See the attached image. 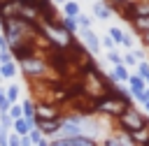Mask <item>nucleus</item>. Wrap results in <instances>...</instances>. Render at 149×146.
Returning <instances> with one entry per match:
<instances>
[{
  "mask_svg": "<svg viewBox=\"0 0 149 146\" xmlns=\"http://www.w3.org/2000/svg\"><path fill=\"white\" fill-rule=\"evenodd\" d=\"M16 65H19V72H21V74L26 76V81H30V83H35V81H47V74L51 72L47 58H42L40 53L28 56V58L19 60Z\"/></svg>",
  "mask_w": 149,
  "mask_h": 146,
  "instance_id": "nucleus-1",
  "label": "nucleus"
},
{
  "mask_svg": "<svg viewBox=\"0 0 149 146\" xmlns=\"http://www.w3.org/2000/svg\"><path fill=\"white\" fill-rule=\"evenodd\" d=\"M114 121H116L119 130H121V132H126V134H128V132H133V130H140V127H144V125L149 123V118H147V116H144L135 104L126 107V109H123Z\"/></svg>",
  "mask_w": 149,
  "mask_h": 146,
  "instance_id": "nucleus-2",
  "label": "nucleus"
},
{
  "mask_svg": "<svg viewBox=\"0 0 149 146\" xmlns=\"http://www.w3.org/2000/svg\"><path fill=\"white\" fill-rule=\"evenodd\" d=\"M126 107H130V104H126V102H121L119 97L107 95V93H102L100 97H93V114H98V116L116 118Z\"/></svg>",
  "mask_w": 149,
  "mask_h": 146,
  "instance_id": "nucleus-3",
  "label": "nucleus"
},
{
  "mask_svg": "<svg viewBox=\"0 0 149 146\" xmlns=\"http://www.w3.org/2000/svg\"><path fill=\"white\" fill-rule=\"evenodd\" d=\"M61 104L51 102V100H40L35 102V121H49V118H61Z\"/></svg>",
  "mask_w": 149,
  "mask_h": 146,
  "instance_id": "nucleus-4",
  "label": "nucleus"
},
{
  "mask_svg": "<svg viewBox=\"0 0 149 146\" xmlns=\"http://www.w3.org/2000/svg\"><path fill=\"white\" fill-rule=\"evenodd\" d=\"M77 35H79V42L84 44V49H86L91 56H98V53H100V49H102V46H100V37L95 35L93 28H79Z\"/></svg>",
  "mask_w": 149,
  "mask_h": 146,
  "instance_id": "nucleus-5",
  "label": "nucleus"
},
{
  "mask_svg": "<svg viewBox=\"0 0 149 146\" xmlns=\"http://www.w3.org/2000/svg\"><path fill=\"white\" fill-rule=\"evenodd\" d=\"M35 127L47 137V139H54L58 127H61V118H49V121H35Z\"/></svg>",
  "mask_w": 149,
  "mask_h": 146,
  "instance_id": "nucleus-6",
  "label": "nucleus"
},
{
  "mask_svg": "<svg viewBox=\"0 0 149 146\" xmlns=\"http://www.w3.org/2000/svg\"><path fill=\"white\" fill-rule=\"evenodd\" d=\"M91 5H93V7H91V9H93V16H95L98 21H109V19H112L114 9L109 7L107 0H93Z\"/></svg>",
  "mask_w": 149,
  "mask_h": 146,
  "instance_id": "nucleus-7",
  "label": "nucleus"
},
{
  "mask_svg": "<svg viewBox=\"0 0 149 146\" xmlns=\"http://www.w3.org/2000/svg\"><path fill=\"white\" fill-rule=\"evenodd\" d=\"M51 146H98V141L88 137H70V139H51Z\"/></svg>",
  "mask_w": 149,
  "mask_h": 146,
  "instance_id": "nucleus-8",
  "label": "nucleus"
},
{
  "mask_svg": "<svg viewBox=\"0 0 149 146\" xmlns=\"http://www.w3.org/2000/svg\"><path fill=\"white\" fill-rule=\"evenodd\" d=\"M114 83H126L128 81V76H130V70L126 67V65H112V72L107 74Z\"/></svg>",
  "mask_w": 149,
  "mask_h": 146,
  "instance_id": "nucleus-9",
  "label": "nucleus"
},
{
  "mask_svg": "<svg viewBox=\"0 0 149 146\" xmlns=\"http://www.w3.org/2000/svg\"><path fill=\"white\" fill-rule=\"evenodd\" d=\"M128 137L135 141V146H149V123L144 127H140V130L128 132Z\"/></svg>",
  "mask_w": 149,
  "mask_h": 146,
  "instance_id": "nucleus-10",
  "label": "nucleus"
},
{
  "mask_svg": "<svg viewBox=\"0 0 149 146\" xmlns=\"http://www.w3.org/2000/svg\"><path fill=\"white\" fill-rule=\"evenodd\" d=\"M21 104V118H26L28 123H33L35 125V100H30V97H26L23 102H19Z\"/></svg>",
  "mask_w": 149,
  "mask_h": 146,
  "instance_id": "nucleus-11",
  "label": "nucleus"
},
{
  "mask_svg": "<svg viewBox=\"0 0 149 146\" xmlns=\"http://www.w3.org/2000/svg\"><path fill=\"white\" fill-rule=\"evenodd\" d=\"M33 127H35V125H33V123H28L26 118H14V121H12V132H14V134H19V137H26Z\"/></svg>",
  "mask_w": 149,
  "mask_h": 146,
  "instance_id": "nucleus-12",
  "label": "nucleus"
},
{
  "mask_svg": "<svg viewBox=\"0 0 149 146\" xmlns=\"http://www.w3.org/2000/svg\"><path fill=\"white\" fill-rule=\"evenodd\" d=\"M58 25L65 30V32H70V35H77L79 32V25H77V19L74 16H58Z\"/></svg>",
  "mask_w": 149,
  "mask_h": 146,
  "instance_id": "nucleus-13",
  "label": "nucleus"
},
{
  "mask_svg": "<svg viewBox=\"0 0 149 146\" xmlns=\"http://www.w3.org/2000/svg\"><path fill=\"white\" fill-rule=\"evenodd\" d=\"M16 74H19V65H16V60H9V63L0 65V79H5V81H12Z\"/></svg>",
  "mask_w": 149,
  "mask_h": 146,
  "instance_id": "nucleus-14",
  "label": "nucleus"
},
{
  "mask_svg": "<svg viewBox=\"0 0 149 146\" xmlns=\"http://www.w3.org/2000/svg\"><path fill=\"white\" fill-rule=\"evenodd\" d=\"M126 83H128V90H130V95H133V93H142V90L147 88V83H144V79H142L140 74H130Z\"/></svg>",
  "mask_w": 149,
  "mask_h": 146,
  "instance_id": "nucleus-15",
  "label": "nucleus"
},
{
  "mask_svg": "<svg viewBox=\"0 0 149 146\" xmlns=\"http://www.w3.org/2000/svg\"><path fill=\"white\" fill-rule=\"evenodd\" d=\"M130 25H133V32L135 35H144L149 30V16H135L130 21Z\"/></svg>",
  "mask_w": 149,
  "mask_h": 146,
  "instance_id": "nucleus-16",
  "label": "nucleus"
},
{
  "mask_svg": "<svg viewBox=\"0 0 149 146\" xmlns=\"http://www.w3.org/2000/svg\"><path fill=\"white\" fill-rule=\"evenodd\" d=\"M79 12H81V7H79L77 0H65L63 2V16H77Z\"/></svg>",
  "mask_w": 149,
  "mask_h": 146,
  "instance_id": "nucleus-17",
  "label": "nucleus"
},
{
  "mask_svg": "<svg viewBox=\"0 0 149 146\" xmlns=\"http://www.w3.org/2000/svg\"><path fill=\"white\" fill-rule=\"evenodd\" d=\"M5 95H7V100H9V104H12V102H19V95H21V86L12 81V83H9L7 88H5Z\"/></svg>",
  "mask_w": 149,
  "mask_h": 146,
  "instance_id": "nucleus-18",
  "label": "nucleus"
},
{
  "mask_svg": "<svg viewBox=\"0 0 149 146\" xmlns=\"http://www.w3.org/2000/svg\"><path fill=\"white\" fill-rule=\"evenodd\" d=\"M107 35L112 37V42H114L116 46H121V39H123V28H119V25H109Z\"/></svg>",
  "mask_w": 149,
  "mask_h": 146,
  "instance_id": "nucleus-19",
  "label": "nucleus"
},
{
  "mask_svg": "<svg viewBox=\"0 0 149 146\" xmlns=\"http://www.w3.org/2000/svg\"><path fill=\"white\" fill-rule=\"evenodd\" d=\"M0 130L12 132V116H9L7 111H0Z\"/></svg>",
  "mask_w": 149,
  "mask_h": 146,
  "instance_id": "nucleus-20",
  "label": "nucleus"
},
{
  "mask_svg": "<svg viewBox=\"0 0 149 146\" xmlns=\"http://www.w3.org/2000/svg\"><path fill=\"white\" fill-rule=\"evenodd\" d=\"M74 19H77V25H79V28H91V23H93V19H91L88 14H84V12H79Z\"/></svg>",
  "mask_w": 149,
  "mask_h": 146,
  "instance_id": "nucleus-21",
  "label": "nucleus"
},
{
  "mask_svg": "<svg viewBox=\"0 0 149 146\" xmlns=\"http://www.w3.org/2000/svg\"><path fill=\"white\" fill-rule=\"evenodd\" d=\"M121 46H126L128 51L135 49V32H126L123 30V39H121Z\"/></svg>",
  "mask_w": 149,
  "mask_h": 146,
  "instance_id": "nucleus-22",
  "label": "nucleus"
},
{
  "mask_svg": "<svg viewBox=\"0 0 149 146\" xmlns=\"http://www.w3.org/2000/svg\"><path fill=\"white\" fill-rule=\"evenodd\" d=\"M121 65H126L128 70H130V67H137V58L133 56V51H128V53L121 56Z\"/></svg>",
  "mask_w": 149,
  "mask_h": 146,
  "instance_id": "nucleus-23",
  "label": "nucleus"
},
{
  "mask_svg": "<svg viewBox=\"0 0 149 146\" xmlns=\"http://www.w3.org/2000/svg\"><path fill=\"white\" fill-rule=\"evenodd\" d=\"M114 134H116V141H119V146H135V141H133V139H130L126 132H121V130H119V132H114Z\"/></svg>",
  "mask_w": 149,
  "mask_h": 146,
  "instance_id": "nucleus-24",
  "label": "nucleus"
},
{
  "mask_svg": "<svg viewBox=\"0 0 149 146\" xmlns=\"http://www.w3.org/2000/svg\"><path fill=\"white\" fill-rule=\"evenodd\" d=\"M28 139H30V144H33V146H37V144H40V141L44 139V134H42V132H40L37 127H33V130L28 132Z\"/></svg>",
  "mask_w": 149,
  "mask_h": 146,
  "instance_id": "nucleus-25",
  "label": "nucleus"
},
{
  "mask_svg": "<svg viewBox=\"0 0 149 146\" xmlns=\"http://www.w3.org/2000/svg\"><path fill=\"white\" fill-rule=\"evenodd\" d=\"M98 146H119V141H116V134H114V132H109L105 139H100V141H98Z\"/></svg>",
  "mask_w": 149,
  "mask_h": 146,
  "instance_id": "nucleus-26",
  "label": "nucleus"
},
{
  "mask_svg": "<svg viewBox=\"0 0 149 146\" xmlns=\"http://www.w3.org/2000/svg\"><path fill=\"white\" fill-rule=\"evenodd\" d=\"M7 114L12 116V121H14V118H21V104H19V102H12L9 109H7Z\"/></svg>",
  "mask_w": 149,
  "mask_h": 146,
  "instance_id": "nucleus-27",
  "label": "nucleus"
},
{
  "mask_svg": "<svg viewBox=\"0 0 149 146\" xmlns=\"http://www.w3.org/2000/svg\"><path fill=\"white\" fill-rule=\"evenodd\" d=\"M107 60H109L112 65H121V53H119L116 49H112V51H107Z\"/></svg>",
  "mask_w": 149,
  "mask_h": 146,
  "instance_id": "nucleus-28",
  "label": "nucleus"
},
{
  "mask_svg": "<svg viewBox=\"0 0 149 146\" xmlns=\"http://www.w3.org/2000/svg\"><path fill=\"white\" fill-rule=\"evenodd\" d=\"M100 46H102V49H107V51H112L116 44L112 42V37H109V35H105V37H100Z\"/></svg>",
  "mask_w": 149,
  "mask_h": 146,
  "instance_id": "nucleus-29",
  "label": "nucleus"
},
{
  "mask_svg": "<svg viewBox=\"0 0 149 146\" xmlns=\"http://www.w3.org/2000/svg\"><path fill=\"white\" fill-rule=\"evenodd\" d=\"M137 74H140L142 79L149 74V63H147V60H140V63H137Z\"/></svg>",
  "mask_w": 149,
  "mask_h": 146,
  "instance_id": "nucleus-30",
  "label": "nucleus"
},
{
  "mask_svg": "<svg viewBox=\"0 0 149 146\" xmlns=\"http://www.w3.org/2000/svg\"><path fill=\"white\" fill-rule=\"evenodd\" d=\"M7 109H9V100L5 95V88L0 86V111H7Z\"/></svg>",
  "mask_w": 149,
  "mask_h": 146,
  "instance_id": "nucleus-31",
  "label": "nucleus"
},
{
  "mask_svg": "<svg viewBox=\"0 0 149 146\" xmlns=\"http://www.w3.org/2000/svg\"><path fill=\"white\" fill-rule=\"evenodd\" d=\"M9 60H14V58H12V51H9V49H0V65H5V63H9Z\"/></svg>",
  "mask_w": 149,
  "mask_h": 146,
  "instance_id": "nucleus-32",
  "label": "nucleus"
},
{
  "mask_svg": "<svg viewBox=\"0 0 149 146\" xmlns=\"http://www.w3.org/2000/svg\"><path fill=\"white\" fill-rule=\"evenodd\" d=\"M130 51H133V56L137 58V63H140V60H147V51H144V49H137V46H135V49H130Z\"/></svg>",
  "mask_w": 149,
  "mask_h": 146,
  "instance_id": "nucleus-33",
  "label": "nucleus"
},
{
  "mask_svg": "<svg viewBox=\"0 0 149 146\" xmlns=\"http://www.w3.org/2000/svg\"><path fill=\"white\" fill-rule=\"evenodd\" d=\"M130 97H133L135 102H140V104H144V102H147V93H144V90H142V93H133Z\"/></svg>",
  "mask_w": 149,
  "mask_h": 146,
  "instance_id": "nucleus-34",
  "label": "nucleus"
},
{
  "mask_svg": "<svg viewBox=\"0 0 149 146\" xmlns=\"http://www.w3.org/2000/svg\"><path fill=\"white\" fill-rule=\"evenodd\" d=\"M19 144H21V137L14 134V132H9V146H19Z\"/></svg>",
  "mask_w": 149,
  "mask_h": 146,
  "instance_id": "nucleus-35",
  "label": "nucleus"
},
{
  "mask_svg": "<svg viewBox=\"0 0 149 146\" xmlns=\"http://www.w3.org/2000/svg\"><path fill=\"white\" fill-rule=\"evenodd\" d=\"M140 37H142V44H144V46H147V49H149V30H147V32H144V35H140Z\"/></svg>",
  "mask_w": 149,
  "mask_h": 146,
  "instance_id": "nucleus-36",
  "label": "nucleus"
},
{
  "mask_svg": "<svg viewBox=\"0 0 149 146\" xmlns=\"http://www.w3.org/2000/svg\"><path fill=\"white\" fill-rule=\"evenodd\" d=\"M19 146H33V144H30V139H28V134H26V137H21V144H19Z\"/></svg>",
  "mask_w": 149,
  "mask_h": 146,
  "instance_id": "nucleus-37",
  "label": "nucleus"
},
{
  "mask_svg": "<svg viewBox=\"0 0 149 146\" xmlns=\"http://www.w3.org/2000/svg\"><path fill=\"white\" fill-rule=\"evenodd\" d=\"M37 146H51V139H47V137H44V139H42Z\"/></svg>",
  "mask_w": 149,
  "mask_h": 146,
  "instance_id": "nucleus-38",
  "label": "nucleus"
},
{
  "mask_svg": "<svg viewBox=\"0 0 149 146\" xmlns=\"http://www.w3.org/2000/svg\"><path fill=\"white\" fill-rule=\"evenodd\" d=\"M0 49H9L7 42H5V37H2V32H0Z\"/></svg>",
  "mask_w": 149,
  "mask_h": 146,
  "instance_id": "nucleus-39",
  "label": "nucleus"
},
{
  "mask_svg": "<svg viewBox=\"0 0 149 146\" xmlns=\"http://www.w3.org/2000/svg\"><path fill=\"white\" fill-rule=\"evenodd\" d=\"M142 107H144V111H147V114H149V100H147V102H144V104H142Z\"/></svg>",
  "mask_w": 149,
  "mask_h": 146,
  "instance_id": "nucleus-40",
  "label": "nucleus"
},
{
  "mask_svg": "<svg viewBox=\"0 0 149 146\" xmlns=\"http://www.w3.org/2000/svg\"><path fill=\"white\" fill-rule=\"evenodd\" d=\"M51 2H54V5H63L65 0H51Z\"/></svg>",
  "mask_w": 149,
  "mask_h": 146,
  "instance_id": "nucleus-41",
  "label": "nucleus"
},
{
  "mask_svg": "<svg viewBox=\"0 0 149 146\" xmlns=\"http://www.w3.org/2000/svg\"><path fill=\"white\" fill-rule=\"evenodd\" d=\"M144 83H147V86H149V74H147V76H144Z\"/></svg>",
  "mask_w": 149,
  "mask_h": 146,
  "instance_id": "nucleus-42",
  "label": "nucleus"
},
{
  "mask_svg": "<svg viewBox=\"0 0 149 146\" xmlns=\"http://www.w3.org/2000/svg\"><path fill=\"white\" fill-rule=\"evenodd\" d=\"M144 93H147V100H149V86H147V88H144Z\"/></svg>",
  "mask_w": 149,
  "mask_h": 146,
  "instance_id": "nucleus-43",
  "label": "nucleus"
},
{
  "mask_svg": "<svg viewBox=\"0 0 149 146\" xmlns=\"http://www.w3.org/2000/svg\"><path fill=\"white\" fill-rule=\"evenodd\" d=\"M91 2H93V0H91Z\"/></svg>",
  "mask_w": 149,
  "mask_h": 146,
  "instance_id": "nucleus-44",
  "label": "nucleus"
},
{
  "mask_svg": "<svg viewBox=\"0 0 149 146\" xmlns=\"http://www.w3.org/2000/svg\"><path fill=\"white\" fill-rule=\"evenodd\" d=\"M0 81H2V79H0Z\"/></svg>",
  "mask_w": 149,
  "mask_h": 146,
  "instance_id": "nucleus-45",
  "label": "nucleus"
}]
</instances>
